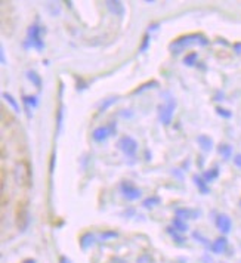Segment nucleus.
<instances>
[{"label": "nucleus", "mask_w": 241, "mask_h": 263, "mask_svg": "<svg viewBox=\"0 0 241 263\" xmlns=\"http://www.w3.org/2000/svg\"><path fill=\"white\" fill-rule=\"evenodd\" d=\"M24 102H25V105L33 107V108H36L39 105V101L36 96H24Z\"/></svg>", "instance_id": "nucleus-21"}, {"label": "nucleus", "mask_w": 241, "mask_h": 263, "mask_svg": "<svg viewBox=\"0 0 241 263\" xmlns=\"http://www.w3.org/2000/svg\"><path fill=\"white\" fill-rule=\"evenodd\" d=\"M93 241H95V237L87 232V234H85V235L80 238V246H82V248L86 250V248H89V247L93 244Z\"/></svg>", "instance_id": "nucleus-15"}, {"label": "nucleus", "mask_w": 241, "mask_h": 263, "mask_svg": "<svg viewBox=\"0 0 241 263\" xmlns=\"http://www.w3.org/2000/svg\"><path fill=\"white\" fill-rule=\"evenodd\" d=\"M27 77H28V80L36 86L37 89H40L42 87V77L36 73V71H28L27 73Z\"/></svg>", "instance_id": "nucleus-12"}, {"label": "nucleus", "mask_w": 241, "mask_h": 263, "mask_svg": "<svg viewBox=\"0 0 241 263\" xmlns=\"http://www.w3.org/2000/svg\"><path fill=\"white\" fill-rule=\"evenodd\" d=\"M62 114H64V111H62V107H61L59 111H58V126H59V129H61V124H62Z\"/></svg>", "instance_id": "nucleus-30"}, {"label": "nucleus", "mask_w": 241, "mask_h": 263, "mask_svg": "<svg viewBox=\"0 0 241 263\" xmlns=\"http://www.w3.org/2000/svg\"><path fill=\"white\" fill-rule=\"evenodd\" d=\"M3 98H5V99H6V102L15 110V113H21V110H19V107H18V104H17V101L14 99V96L12 95H9V93H3Z\"/></svg>", "instance_id": "nucleus-17"}, {"label": "nucleus", "mask_w": 241, "mask_h": 263, "mask_svg": "<svg viewBox=\"0 0 241 263\" xmlns=\"http://www.w3.org/2000/svg\"><path fill=\"white\" fill-rule=\"evenodd\" d=\"M192 181H194V183L197 185V188L200 189V192L201 194H209L210 192V188H209V185H207V182H206L203 178H200V176H194L192 178Z\"/></svg>", "instance_id": "nucleus-10"}, {"label": "nucleus", "mask_w": 241, "mask_h": 263, "mask_svg": "<svg viewBox=\"0 0 241 263\" xmlns=\"http://www.w3.org/2000/svg\"><path fill=\"white\" fill-rule=\"evenodd\" d=\"M216 226H218V229L222 232V234H229L231 232V228H232V222H231V219L226 216V214H219L218 217H216Z\"/></svg>", "instance_id": "nucleus-6"}, {"label": "nucleus", "mask_w": 241, "mask_h": 263, "mask_svg": "<svg viewBox=\"0 0 241 263\" xmlns=\"http://www.w3.org/2000/svg\"><path fill=\"white\" fill-rule=\"evenodd\" d=\"M192 237H194V238H197V240H200L203 244H206V246H207V240H206V238H203V237H201L198 232H194V234H192Z\"/></svg>", "instance_id": "nucleus-29"}, {"label": "nucleus", "mask_w": 241, "mask_h": 263, "mask_svg": "<svg viewBox=\"0 0 241 263\" xmlns=\"http://www.w3.org/2000/svg\"><path fill=\"white\" fill-rule=\"evenodd\" d=\"M234 164H235L238 169H241V154H237V155L234 157Z\"/></svg>", "instance_id": "nucleus-28"}, {"label": "nucleus", "mask_w": 241, "mask_h": 263, "mask_svg": "<svg viewBox=\"0 0 241 263\" xmlns=\"http://www.w3.org/2000/svg\"><path fill=\"white\" fill-rule=\"evenodd\" d=\"M226 247H228V240H226L225 237H219V238H216V240L213 241V244L210 246L212 251H213V253H216V254L224 253V251L226 250Z\"/></svg>", "instance_id": "nucleus-8"}, {"label": "nucleus", "mask_w": 241, "mask_h": 263, "mask_svg": "<svg viewBox=\"0 0 241 263\" xmlns=\"http://www.w3.org/2000/svg\"><path fill=\"white\" fill-rule=\"evenodd\" d=\"M2 62H3V64H6V59H5V52H3V49H2Z\"/></svg>", "instance_id": "nucleus-33"}, {"label": "nucleus", "mask_w": 241, "mask_h": 263, "mask_svg": "<svg viewBox=\"0 0 241 263\" xmlns=\"http://www.w3.org/2000/svg\"><path fill=\"white\" fill-rule=\"evenodd\" d=\"M108 136H110L108 127H104V126L96 127V129L93 130V133H92V138H93V141H96V142H104V141H107Z\"/></svg>", "instance_id": "nucleus-7"}, {"label": "nucleus", "mask_w": 241, "mask_h": 263, "mask_svg": "<svg viewBox=\"0 0 241 263\" xmlns=\"http://www.w3.org/2000/svg\"><path fill=\"white\" fill-rule=\"evenodd\" d=\"M120 188H121V192H123V195L126 197L127 200H138V198H141V195H142L141 189H138V188H136L132 182H129V181L121 182Z\"/></svg>", "instance_id": "nucleus-5"}, {"label": "nucleus", "mask_w": 241, "mask_h": 263, "mask_svg": "<svg viewBox=\"0 0 241 263\" xmlns=\"http://www.w3.org/2000/svg\"><path fill=\"white\" fill-rule=\"evenodd\" d=\"M40 27L39 25H31L30 30H28V39H30V43L31 46L36 49V50H43L45 49V42L42 40V36H40Z\"/></svg>", "instance_id": "nucleus-3"}, {"label": "nucleus", "mask_w": 241, "mask_h": 263, "mask_svg": "<svg viewBox=\"0 0 241 263\" xmlns=\"http://www.w3.org/2000/svg\"><path fill=\"white\" fill-rule=\"evenodd\" d=\"M216 113L221 115V117H225V118H231V111H228V110H225V108H221V107H218L216 108Z\"/></svg>", "instance_id": "nucleus-22"}, {"label": "nucleus", "mask_w": 241, "mask_h": 263, "mask_svg": "<svg viewBox=\"0 0 241 263\" xmlns=\"http://www.w3.org/2000/svg\"><path fill=\"white\" fill-rule=\"evenodd\" d=\"M197 58H198V55H197L195 52H191V53H188V55L184 58V64L188 65V67H192V65L197 64Z\"/></svg>", "instance_id": "nucleus-18"}, {"label": "nucleus", "mask_w": 241, "mask_h": 263, "mask_svg": "<svg viewBox=\"0 0 241 263\" xmlns=\"http://www.w3.org/2000/svg\"><path fill=\"white\" fill-rule=\"evenodd\" d=\"M107 127H108V132H110V136L116 135V132H117V124H116V121H111Z\"/></svg>", "instance_id": "nucleus-26"}, {"label": "nucleus", "mask_w": 241, "mask_h": 263, "mask_svg": "<svg viewBox=\"0 0 241 263\" xmlns=\"http://www.w3.org/2000/svg\"><path fill=\"white\" fill-rule=\"evenodd\" d=\"M155 84H157V83H154V82H153V83H147V84H144V86H141V87H139V89H136V90H135V92H133V93H141V92H142V90H145V89H148V86H155Z\"/></svg>", "instance_id": "nucleus-27"}, {"label": "nucleus", "mask_w": 241, "mask_h": 263, "mask_svg": "<svg viewBox=\"0 0 241 263\" xmlns=\"http://www.w3.org/2000/svg\"><path fill=\"white\" fill-rule=\"evenodd\" d=\"M24 263H36V262H34V260H31V259H28V260H25Z\"/></svg>", "instance_id": "nucleus-34"}, {"label": "nucleus", "mask_w": 241, "mask_h": 263, "mask_svg": "<svg viewBox=\"0 0 241 263\" xmlns=\"http://www.w3.org/2000/svg\"><path fill=\"white\" fill-rule=\"evenodd\" d=\"M218 176H219V169H218V167H213V169H210L209 172H206V173L203 175V179H204L206 182H212V181H215Z\"/></svg>", "instance_id": "nucleus-16"}, {"label": "nucleus", "mask_w": 241, "mask_h": 263, "mask_svg": "<svg viewBox=\"0 0 241 263\" xmlns=\"http://www.w3.org/2000/svg\"><path fill=\"white\" fill-rule=\"evenodd\" d=\"M197 214H200V213H197V212H192V210H189V209H178L176 210V216L178 217H181V219H195V216Z\"/></svg>", "instance_id": "nucleus-11"}, {"label": "nucleus", "mask_w": 241, "mask_h": 263, "mask_svg": "<svg viewBox=\"0 0 241 263\" xmlns=\"http://www.w3.org/2000/svg\"><path fill=\"white\" fill-rule=\"evenodd\" d=\"M197 142H198V145L201 147L203 151H210L213 148V141L209 136H206V135H200L197 138Z\"/></svg>", "instance_id": "nucleus-9"}, {"label": "nucleus", "mask_w": 241, "mask_h": 263, "mask_svg": "<svg viewBox=\"0 0 241 263\" xmlns=\"http://www.w3.org/2000/svg\"><path fill=\"white\" fill-rule=\"evenodd\" d=\"M172 223H173V226H175V229L176 231H179V232H185V231H188V225L184 222V219H181V217H175L173 220H172Z\"/></svg>", "instance_id": "nucleus-13"}, {"label": "nucleus", "mask_w": 241, "mask_h": 263, "mask_svg": "<svg viewBox=\"0 0 241 263\" xmlns=\"http://www.w3.org/2000/svg\"><path fill=\"white\" fill-rule=\"evenodd\" d=\"M107 8L113 12V14H117V15H123V5L120 2H107Z\"/></svg>", "instance_id": "nucleus-14"}, {"label": "nucleus", "mask_w": 241, "mask_h": 263, "mask_svg": "<svg viewBox=\"0 0 241 263\" xmlns=\"http://www.w3.org/2000/svg\"><path fill=\"white\" fill-rule=\"evenodd\" d=\"M117 147H119V148L124 152V155H127V157H133L135 152H136V149H138L136 141H135L133 138H130V136H123V138L119 141Z\"/></svg>", "instance_id": "nucleus-4"}, {"label": "nucleus", "mask_w": 241, "mask_h": 263, "mask_svg": "<svg viewBox=\"0 0 241 263\" xmlns=\"http://www.w3.org/2000/svg\"><path fill=\"white\" fill-rule=\"evenodd\" d=\"M117 235H119V234H117L116 231H105L101 237H102V240H108V238H116Z\"/></svg>", "instance_id": "nucleus-23"}, {"label": "nucleus", "mask_w": 241, "mask_h": 263, "mask_svg": "<svg viewBox=\"0 0 241 263\" xmlns=\"http://www.w3.org/2000/svg\"><path fill=\"white\" fill-rule=\"evenodd\" d=\"M59 263H71V262H70V260H68V259H67L65 256H62V257L59 259Z\"/></svg>", "instance_id": "nucleus-32"}, {"label": "nucleus", "mask_w": 241, "mask_h": 263, "mask_svg": "<svg viewBox=\"0 0 241 263\" xmlns=\"http://www.w3.org/2000/svg\"><path fill=\"white\" fill-rule=\"evenodd\" d=\"M234 49H235L237 53H241V43H237V45L234 46Z\"/></svg>", "instance_id": "nucleus-31"}, {"label": "nucleus", "mask_w": 241, "mask_h": 263, "mask_svg": "<svg viewBox=\"0 0 241 263\" xmlns=\"http://www.w3.org/2000/svg\"><path fill=\"white\" fill-rule=\"evenodd\" d=\"M175 107H176V102L175 99H167V102L164 105H161L158 110H160V120L164 126H169L172 123V117H173V111H175Z\"/></svg>", "instance_id": "nucleus-2"}, {"label": "nucleus", "mask_w": 241, "mask_h": 263, "mask_svg": "<svg viewBox=\"0 0 241 263\" xmlns=\"http://www.w3.org/2000/svg\"><path fill=\"white\" fill-rule=\"evenodd\" d=\"M219 154H221L225 160H228V158H231V155H232V148H231L229 145L224 144V145L219 147Z\"/></svg>", "instance_id": "nucleus-19"}, {"label": "nucleus", "mask_w": 241, "mask_h": 263, "mask_svg": "<svg viewBox=\"0 0 241 263\" xmlns=\"http://www.w3.org/2000/svg\"><path fill=\"white\" fill-rule=\"evenodd\" d=\"M198 43L203 45V46H206L209 42H207V39L200 36V34H189V36H187V37H181V39H178L176 42H173V43H172V48H176L178 50H182V49H185L187 46L198 45Z\"/></svg>", "instance_id": "nucleus-1"}, {"label": "nucleus", "mask_w": 241, "mask_h": 263, "mask_svg": "<svg viewBox=\"0 0 241 263\" xmlns=\"http://www.w3.org/2000/svg\"><path fill=\"white\" fill-rule=\"evenodd\" d=\"M148 45H150V36H148V34H145V36H144L142 46L139 48V52H145V50H147V48H148Z\"/></svg>", "instance_id": "nucleus-24"}, {"label": "nucleus", "mask_w": 241, "mask_h": 263, "mask_svg": "<svg viewBox=\"0 0 241 263\" xmlns=\"http://www.w3.org/2000/svg\"><path fill=\"white\" fill-rule=\"evenodd\" d=\"M116 101H117V98H110V99H108L105 104H102V105H101V111H105V110H107L111 104H114Z\"/></svg>", "instance_id": "nucleus-25"}, {"label": "nucleus", "mask_w": 241, "mask_h": 263, "mask_svg": "<svg viewBox=\"0 0 241 263\" xmlns=\"http://www.w3.org/2000/svg\"><path fill=\"white\" fill-rule=\"evenodd\" d=\"M160 203V197H150V198H147V200H144V207H147V209H150V207H154L155 204H158Z\"/></svg>", "instance_id": "nucleus-20"}]
</instances>
